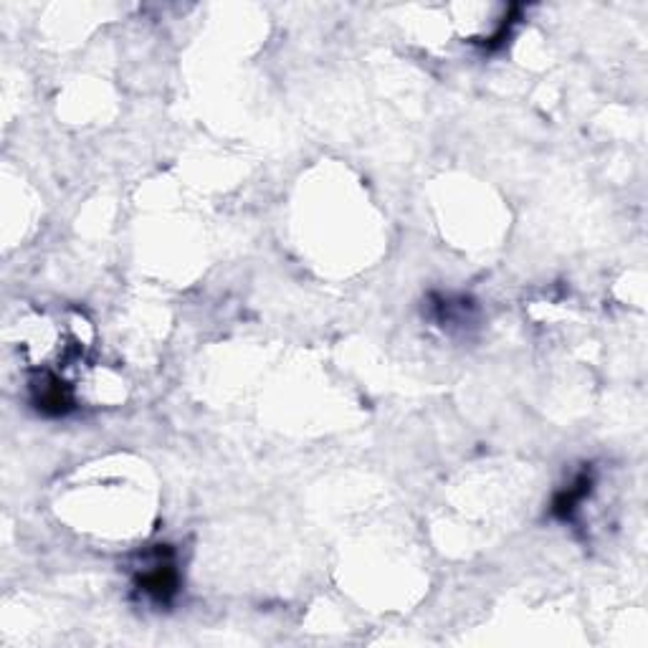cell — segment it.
<instances>
[{"label":"cell","instance_id":"cell-2","mask_svg":"<svg viewBox=\"0 0 648 648\" xmlns=\"http://www.w3.org/2000/svg\"><path fill=\"white\" fill-rule=\"evenodd\" d=\"M590 484H593V481H590V471L578 474V479L567 486L565 492H560L555 497V504H552V512H555V517H560V519L573 517V512L578 509V504L588 497Z\"/></svg>","mask_w":648,"mask_h":648},{"label":"cell","instance_id":"cell-1","mask_svg":"<svg viewBox=\"0 0 648 648\" xmlns=\"http://www.w3.org/2000/svg\"><path fill=\"white\" fill-rule=\"evenodd\" d=\"M137 585L155 603H170L173 600V595L178 593V570H175V562L168 550L160 547L152 555V560L147 562V567L140 573V578H137Z\"/></svg>","mask_w":648,"mask_h":648}]
</instances>
